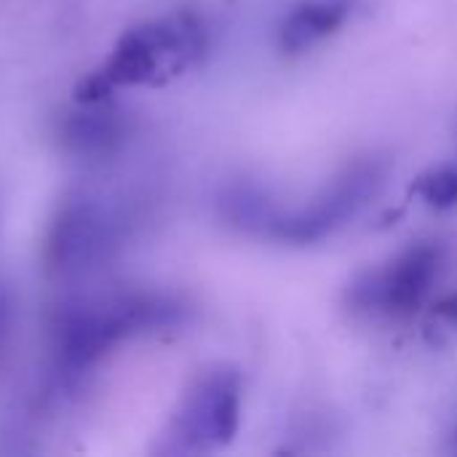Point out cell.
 I'll use <instances>...</instances> for the list:
<instances>
[{"label":"cell","mask_w":457,"mask_h":457,"mask_svg":"<svg viewBox=\"0 0 457 457\" xmlns=\"http://www.w3.org/2000/svg\"><path fill=\"white\" fill-rule=\"evenodd\" d=\"M13 321H16V311H13V297L5 287H0V370L11 353V340H13Z\"/></svg>","instance_id":"cell-10"},{"label":"cell","mask_w":457,"mask_h":457,"mask_svg":"<svg viewBox=\"0 0 457 457\" xmlns=\"http://www.w3.org/2000/svg\"><path fill=\"white\" fill-rule=\"evenodd\" d=\"M351 16V0H305L295 5L278 24V48L284 54H305L335 35Z\"/></svg>","instance_id":"cell-8"},{"label":"cell","mask_w":457,"mask_h":457,"mask_svg":"<svg viewBox=\"0 0 457 457\" xmlns=\"http://www.w3.org/2000/svg\"><path fill=\"white\" fill-rule=\"evenodd\" d=\"M431 327L447 335H457V292L445 295L431 305Z\"/></svg>","instance_id":"cell-11"},{"label":"cell","mask_w":457,"mask_h":457,"mask_svg":"<svg viewBox=\"0 0 457 457\" xmlns=\"http://www.w3.org/2000/svg\"><path fill=\"white\" fill-rule=\"evenodd\" d=\"M386 163L378 158H356L348 163L321 193L295 212H273L265 236L292 246L319 244L353 217H359L370 201L383 190Z\"/></svg>","instance_id":"cell-4"},{"label":"cell","mask_w":457,"mask_h":457,"mask_svg":"<svg viewBox=\"0 0 457 457\" xmlns=\"http://www.w3.org/2000/svg\"><path fill=\"white\" fill-rule=\"evenodd\" d=\"M442 265L445 252L439 244H412L383 268L361 273L348 289V303L361 313L410 319L434 292Z\"/></svg>","instance_id":"cell-6"},{"label":"cell","mask_w":457,"mask_h":457,"mask_svg":"<svg viewBox=\"0 0 457 457\" xmlns=\"http://www.w3.org/2000/svg\"><path fill=\"white\" fill-rule=\"evenodd\" d=\"M241 426V375L233 367L201 372L163 434V453L204 455L228 447Z\"/></svg>","instance_id":"cell-3"},{"label":"cell","mask_w":457,"mask_h":457,"mask_svg":"<svg viewBox=\"0 0 457 457\" xmlns=\"http://www.w3.org/2000/svg\"><path fill=\"white\" fill-rule=\"evenodd\" d=\"M120 238L123 220L115 209L88 195L67 198L46 230V270L59 278H78L99 270L118 252Z\"/></svg>","instance_id":"cell-5"},{"label":"cell","mask_w":457,"mask_h":457,"mask_svg":"<svg viewBox=\"0 0 457 457\" xmlns=\"http://www.w3.org/2000/svg\"><path fill=\"white\" fill-rule=\"evenodd\" d=\"M59 123L62 147L83 161H104L115 155L129 137V120L107 102H78Z\"/></svg>","instance_id":"cell-7"},{"label":"cell","mask_w":457,"mask_h":457,"mask_svg":"<svg viewBox=\"0 0 457 457\" xmlns=\"http://www.w3.org/2000/svg\"><path fill=\"white\" fill-rule=\"evenodd\" d=\"M453 445L457 447V428H455V434H453Z\"/></svg>","instance_id":"cell-12"},{"label":"cell","mask_w":457,"mask_h":457,"mask_svg":"<svg viewBox=\"0 0 457 457\" xmlns=\"http://www.w3.org/2000/svg\"><path fill=\"white\" fill-rule=\"evenodd\" d=\"M209 48V29L195 11L179 8L120 35L107 62L75 91L78 102H104L120 86H158L195 67Z\"/></svg>","instance_id":"cell-2"},{"label":"cell","mask_w":457,"mask_h":457,"mask_svg":"<svg viewBox=\"0 0 457 457\" xmlns=\"http://www.w3.org/2000/svg\"><path fill=\"white\" fill-rule=\"evenodd\" d=\"M187 308L163 292L131 289L83 297L59 308L51 337L59 375L80 378L131 337L179 327Z\"/></svg>","instance_id":"cell-1"},{"label":"cell","mask_w":457,"mask_h":457,"mask_svg":"<svg viewBox=\"0 0 457 457\" xmlns=\"http://www.w3.org/2000/svg\"><path fill=\"white\" fill-rule=\"evenodd\" d=\"M415 193L431 206V209H455L457 206V161L442 163L428 169L418 177Z\"/></svg>","instance_id":"cell-9"}]
</instances>
